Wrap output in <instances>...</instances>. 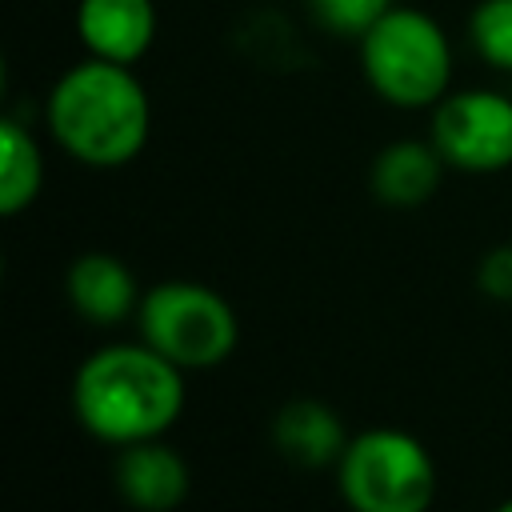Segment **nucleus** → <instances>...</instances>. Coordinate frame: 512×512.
<instances>
[{
    "mask_svg": "<svg viewBox=\"0 0 512 512\" xmlns=\"http://www.w3.org/2000/svg\"><path fill=\"white\" fill-rule=\"evenodd\" d=\"M184 368L152 344H104L72 376V412L104 444L128 448L164 436L184 412Z\"/></svg>",
    "mask_w": 512,
    "mask_h": 512,
    "instance_id": "f257e3e1",
    "label": "nucleus"
},
{
    "mask_svg": "<svg viewBox=\"0 0 512 512\" xmlns=\"http://www.w3.org/2000/svg\"><path fill=\"white\" fill-rule=\"evenodd\" d=\"M48 136L88 168L136 160L152 132V104L132 64L88 56L56 76L44 100Z\"/></svg>",
    "mask_w": 512,
    "mask_h": 512,
    "instance_id": "f03ea898",
    "label": "nucleus"
},
{
    "mask_svg": "<svg viewBox=\"0 0 512 512\" xmlns=\"http://www.w3.org/2000/svg\"><path fill=\"white\" fill-rule=\"evenodd\" d=\"M360 72L392 108H436L452 84V44L436 16L392 4L360 36Z\"/></svg>",
    "mask_w": 512,
    "mask_h": 512,
    "instance_id": "7ed1b4c3",
    "label": "nucleus"
},
{
    "mask_svg": "<svg viewBox=\"0 0 512 512\" xmlns=\"http://www.w3.org/2000/svg\"><path fill=\"white\" fill-rule=\"evenodd\" d=\"M336 488L348 512H428L436 460L404 428H364L336 460Z\"/></svg>",
    "mask_w": 512,
    "mask_h": 512,
    "instance_id": "20e7f679",
    "label": "nucleus"
},
{
    "mask_svg": "<svg viewBox=\"0 0 512 512\" xmlns=\"http://www.w3.org/2000/svg\"><path fill=\"white\" fill-rule=\"evenodd\" d=\"M136 324H140V340L184 372H204L224 364L240 340L236 308L200 280L152 284L140 296Z\"/></svg>",
    "mask_w": 512,
    "mask_h": 512,
    "instance_id": "39448f33",
    "label": "nucleus"
},
{
    "mask_svg": "<svg viewBox=\"0 0 512 512\" xmlns=\"http://www.w3.org/2000/svg\"><path fill=\"white\" fill-rule=\"evenodd\" d=\"M428 140L448 168L488 176L512 168V96L496 88H456L432 108Z\"/></svg>",
    "mask_w": 512,
    "mask_h": 512,
    "instance_id": "423d86ee",
    "label": "nucleus"
},
{
    "mask_svg": "<svg viewBox=\"0 0 512 512\" xmlns=\"http://www.w3.org/2000/svg\"><path fill=\"white\" fill-rule=\"evenodd\" d=\"M112 480H116L120 500L132 504L136 512H172L184 504L192 488L188 460L172 444H164V436L120 448Z\"/></svg>",
    "mask_w": 512,
    "mask_h": 512,
    "instance_id": "0eeeda50",
    "label": "nucleus"
},
{
    "mask_svg": "<svg viewBox=\"0 0 512 512\" xmlns=\"http://www.w3.org/2000/svg\"><path fill=\"white\" fill-rule=\"evenodd\" d=\"M76 36L88 56L112 64H136L156 40V4L152 0H80Z\"/></svg>",
    "mask_w": 512,
    "mask_h": 512,
    "instance_id": "6e6552de",
    "label": "nucleus"
},
{
    "mask_svg": "<svg viewBox=\"0 0 512 512\" xmlns=\"http://www.w3.org/2000/svg\"><path fill=\"white\" fill-rule=\"evenodd\" d=\"M64 292H68V304L76 308V316H84L88 324H100V328H112V324L128 320L140 308L136 276L112 252H84V256H76L68 264Z\"/></svg>",
    "mask_w": 512,
    "mask_h": 512,
    "instance_id": "1a4fd4ad",
    "label": "nucleus"
},
{
    "mask_svg": "<svg viewBox=\"0 0 512 512\" xmlns=\"http://www.w3.org/2000/svg\"><path fill=\"white\" fill-rule=\"evenodd\" d=\"M348 440L352 436H348L340 412L312 396L288 400L272 416V448L296 468H328V464L336 468Z\"/></svg>",
    "mask_w": 512,
    "mask_h": 512,
    "instance_id": "9d476101",
    "label": "nucleus"
},
{
    "mask_svg": "<svg viewBox=\"0 0 512 512\" xmlns=\"http://www.w3.org/2000/svg\"><path fill=\"white\" fill-rule=\"evenodd\" d=\"M444 156L432 140H392L368 168V188L388 208H420L444 180Z\"/></svg>",
    "mask_w": 512,
    "mask_h": 512,
    "instance_id": "9b49d317",
    "label": "nucleus"
},
{
    "mask_svg": "<svg viewBox=\"0 0 512 512\" xmlns=\"http://www.w3.org/2000/svg\"><path fill=\"white\" fill-rule=\"evenodd\" d=\"M44 188V152L32 128L16 116L0 120V212H24Z\"/></svg>",
    "mask_w": 512,
    "mask_h": 512,
    "instance_id": "f8f14e48",
    "label": "nucleus"
},
{
    "mask_svg": "<svg viewBox=\"0 0 512 512\" xmlns=\"http://www.w3.org/2000/svg\"><path fill=\"white\" fill-rule=\"evenodd\" d=\"M468 44L488 68L512 72V0H480L468 12Z\"/></svg>",
    "mask_w": 512,
    "mask_h": 512,
    "instance_id": "ddd939ff",
    "label": "nucleus"
},
{
    "mask_svg": "<svg viewBox=\"0 0 512 512\" xmlns=\"http://www.w3.org/2000/svg\"><path fill=\"white\" fill-rule=\"evenodd\" d=\"M396 0H308V12L332 36H364Z\"/></svg>",
    "mask_w": 512,
    "mask_h": 512,
    "instance_id": "4468645a",
    "label": "nucleus"
},
{
    "mask_svg": "<svg viewBox=\"0 0 512 512\" xmlns=\"http://www.w3.org/2000/svg\"><path fill=\"white\" fill-rule=\"evenodd\" d=\"M476 284L488 300L512 304V244H496L476 264Z\"/></svg>",
    "mask_w": 512,
    "mask_h": 512,
    "instance_id": "2eb2a0df",
    "label": "nucleus"
},
{
    "mask_svg": "<svg viewBox=\"0 0 512 512\" xmlns=\"http://www.w3.org/2000/svg\"><path fill=\"white\" fill-rule=\"evenodd\" d=\"M492 512H512V500H500V504H496Z\"/></svg>",
    "mask_w": 512,
    "mask_h": 512,
    "instance_id": "dca6fc26",
    "label": "nucleus"
}]
</instances>
